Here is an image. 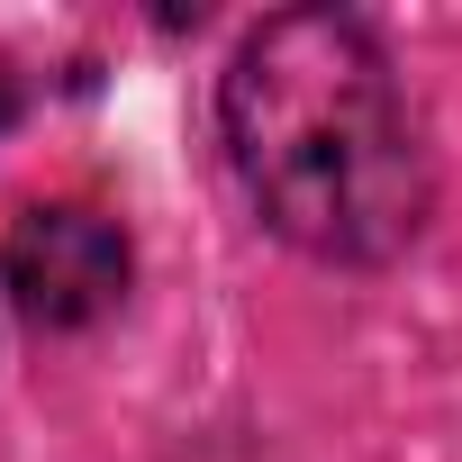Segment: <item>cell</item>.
Returning a JSON list of instances; mask_svg holds the SVG:
<instances>
[{
    "label": "cell",
    "mask_w": 462,
    "mask_h": 462,
    "mask_svg": "<svg viewBox=\"0 0 462 462\" xmlns=\"http://www.w3.org/2000/svg\"><path fill=\"white\" fill-rule=\"evenodd\" d=\"M217 136L245 208L309 263H390L435 208L426 118L354 10H273L217 73Z\"/></svg>",
    "instance_id": "6da1fadb"
},
{
    "label": "cell",
    "mask_w": 462,
    "mask_h": 462,
    "mask_svg": "<svg viewBox=\"0 0 462 462\" xmlns=\"http://www.w3.org/2000/svg\"><path fill=\"white\" fill-rule=\"evenodd\" d=\"M0 282H10V309L37 336H82L127 300L136 245L91 199H37V208H19L10 245H0Z\"/></svg>",
    "instance_id": "7a4b0ae2"
},
{
    "label": "cell",
    "mask_w": 462,
    "mask_h": 462,
    "mask_svg": "<svg viewBox=\"0 0 462 462\" xmlns=\"http://www.w3.org/2000/svg\"><path fill=\"white\" fill-rule=\"evenodd\" d=\"M10 109H19V91H10V82H0V127H10Z\"/></svg>",
    "instance_id": "3957f363"
}]
</instances>
